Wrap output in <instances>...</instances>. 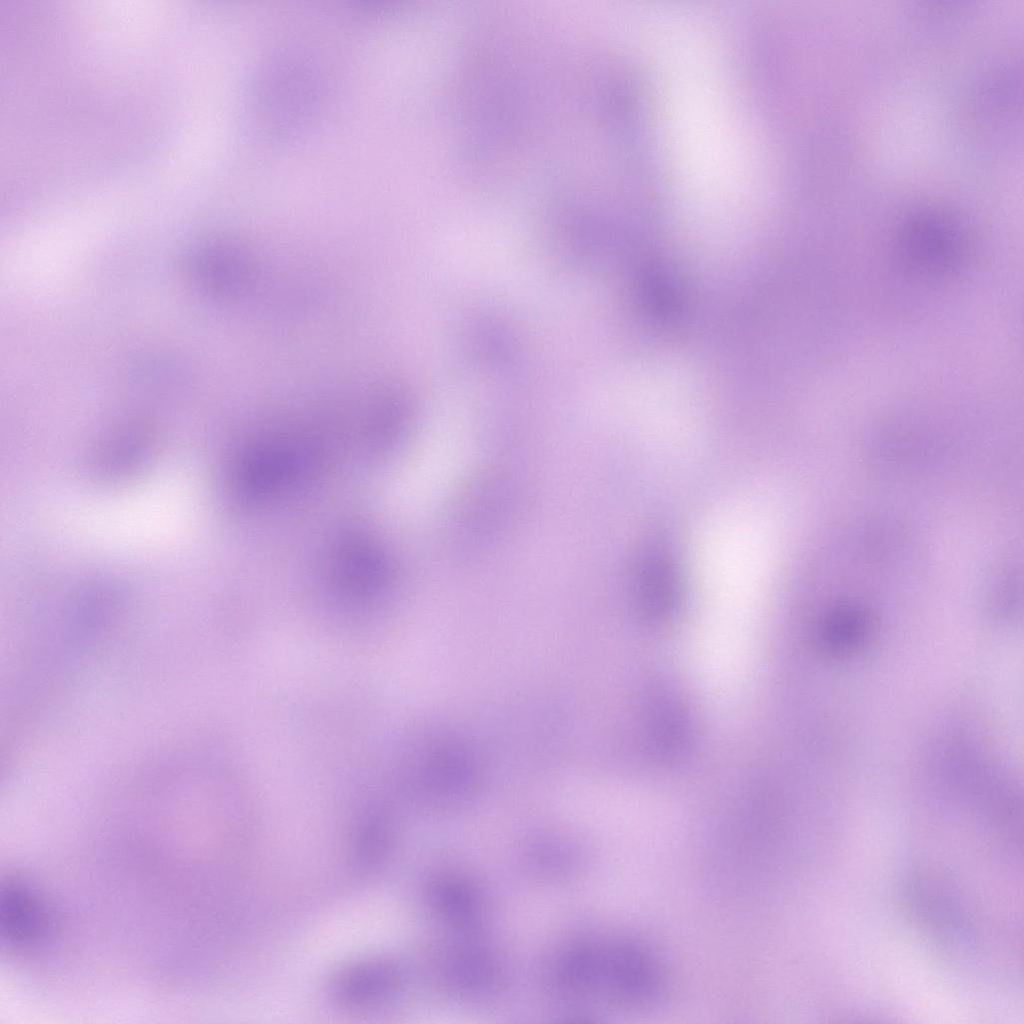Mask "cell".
I'll return each instance as SVG.
<instances>
[{
    "mask_svg": "<svg viewBox=\"0 0 1024 1024\" xmlns=\"http://www.w3.org/2000/svg\"><path fill=\"white\" fill-rule=\"evenodd\" d=\"M398 980L395 967L383 959L359 961L340 970L332 981L333 997L350 1008L382 1004L394 992Z\"/></svg>",
    "mask_w": 1024,
    "mask_h": 1024,
    "instance_id": "cell-1",
    "label": "cell"
},
{
    "mask_svg": "<svg viewBox=\"0 0 1024 1024\" xmlns=\"http://www.w3.org/2000/svg\"><path fill=\"white\" fill-rule=\"evenodd\" d=\"M960 251L957 237L942 226L923 225L908 231L901 242L903 259L912 267L934 272L948 267Z\"/></svg>",
    "mask_w": 1024,
    "mask_h": 1024,
    "instance_id": "cell-2",
    "label": "cell"
},
{
    "mask_svg": "<svg viewBox=\"0 0 1024 1024\" xmlns=\"http://www.w3.org/2000/svg\"><path fill=\"white\" fill-rule=\"evenodd\" d=\"M867 628L862 612L848 609L834 613L825 626V638L836 652L847 651L861 643Z\"/></svg>",
    "mask_w": 1024,
    "mask_h": 1024,
    "instance_id": "cell-3",
    "label": "cell"
}]
</instances>
